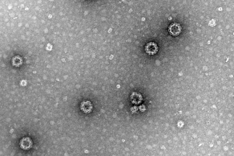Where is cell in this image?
<instances>
[{"instance_id": "6da1fadb", "label": "cell", "mask_w": 234, "mask_h": 156, "mask_svg": "<svg viewBox=\"0 0 234 156\" xmlns=\"http://www.w3.org/2000/svg\"><path fill=\"white\" fill-rule=\"evenodd\" d=\"M181 26L179 24L177 23H173L169 27V31L171 34L173 35H178L180 33H181Z\"/></svg>"}, {"instance_id": "7a4b0ae2", "label": "cell", "mask_w": 234, "mask_h": 156, "mask_svg": "<svg viewBox=\"0 0 234 156\" xmlns=\"http://www.w3.org/2000/svg\"><path fill=\"white\" fill-rule=\"evenodd\" d=\"M146 52L150 54H154L156 52L157 47L156 45L153 43L148 44L146 47Z\"/></svg>"}]
</instances>
